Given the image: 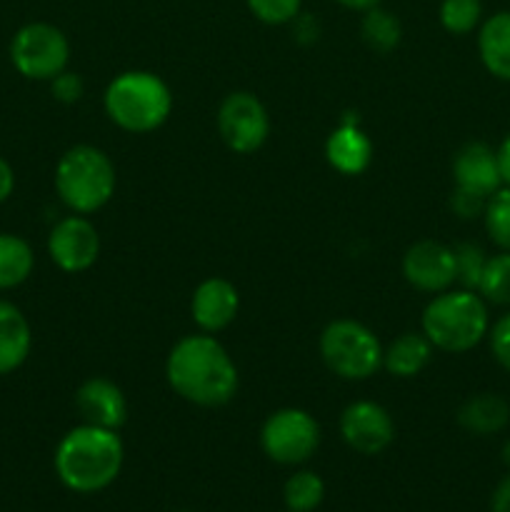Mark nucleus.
I'll use <instances>...</instances> for the list:
<instances>
[{
	"label": "nucleus",
	"mask_w": 510,
	"mask_h": 512,
	"mask_svg": "<svg viewBox=\"0 0 510 512\" xmlns=\"http://www.w3.org/2000/svg\"><path fill=\"white\" fill-rule=\"evenodd\" d=\"M165 378L175 395L198 408H220L238 393V368L210 333L178 340L165 363Z\"/></svg>",
	"instance_id": "obj_1"
},
{
	"label": "nucleus",
	"mask_w": 510,
	"mask_h": 512,
	"mask_svg": "<svg viewBox=\"0 0 510 512\" xmlns=\"http://www.w3.org/2000/svg\"><path fill=\"white\" fill-rule=\"evenodd\" d=\"M125 450L118 430L78 425L68 430L55 448V475L68 490L80 495L110 488L123 470Z\"/></svg>",
	"instance_id": "obj_2"
},
{
	"label": "nucleus",
	"mask_w": 510,
	"mask_h": 512,
	"mask_svg": "<svg viewBox=\"0 0 510 512\" xmlns=\"http://www.w3.org/2000/svg\"><path fill=\"white\" fill-rule=\"evenodd\" d=\"M420 328L435 350L450 355L468 353L488 338V303L475 290H443L425 305Z\"/></svg>",
	"instance_id": "obj_3"
},
{
	"label": "nucleus",
	"mask_w": 510,
	"mask_h": 512,
	"mask_svg": "<svg viewBox=\"0 0 510 512\" xmlns=\"http://www.w3.org/2000/svg\"><path fill=\"white\" fill-rule=\"evenodd\" d=\"M103 105L118 128L128 133H153L170 118L173 95L160 75L128 70L110 80Z\"/></svg>",
	"instance_id": "obj_4"
},
{
	"label": "nucleus",
	"mask_w": 510,
	"mask_h": 512,
	"mask_svg": "<svg viewBox=\"0 0 510 512\" xmlns=\"http://www.w3.org/2000/svg\"><path fill=\"white\" fill-rule=\"evenodd\" d=\"M115 165L95 145H73L55 165V193L73 213L90 215L115 195Z\"/></svg>",
	"instance_id": "obj_5"
},
{
	"label": "nucleus",
	"mask_w": 510,
	"mask_h": 512,
	"mask_svg": "<svg viewBox=\"0 0 510 512\" xmlns=\"http://www.w3.org/2000/svg\"><path fill=\"white\" fill-rule=\"evenodd\" d=\"M320 358L343 380H368L383 368V345L358 320H333L320 335Z\"/></svg>",
	"instance_id": "obj_6"
},
{
	"label": "nucleus",
	"mask_w": 510,
	"mask_h": 512,
	"mask_svg": "<svg viewBox=\"0 0 510 512\" xmlns=\"http://www.w3.org/2000/svg\"><path fill=\"white\" fill-rule=\"evenodd\" d=\"M70 43L53 23H28L10 40V63L28 80H53L68 68Z\"/></svg>",
	"instance_id": "obj_7"
},
{
	"label": "nucleus",
	"mask_w": 510,
	"mask_h": 512,
	"mask_svg": "<svg viewBox=\"0 0 510 512\" xmlns=\"http://www.w3.org/2000/svg\"><path fill=\"white\" fill-rule=\"evenodd\" d=\"M263 453L278 465H303L320 445V425L308 410L283 408L268 415L260 430Z\"/></svg>",
	"instance_id": "obj_8"
},
{
	"label": "nucleus",
	"mask_w": 510,
	"mask_h": 512,
	"mask_svg": "<svg viewBox=\"0 0 510 512\" xmlns=\"http://www.w3.org/2000/svg\"><path fill=\"white\" fill-rule=\"evenodd\" d=\"M215 123H218L223 143L238 155H250L263 148L270 133L268 110L248 90H235V93L225 95L218 115H215Z\"/></svg>",
	"instance_id": "obj_9"
},
{
	"label": "nucleus",
	"mask_w": 510,
	"mask_h": 512,
	"mask_svg": "<svg viewBox=\"0 0 510 512\" xmlns=\"http://www.w3.org/2000/svg\"><path fill=\"white\" fill-rule=\"evenodd\" d=\"M50 260L63 273H85L100 255V235L85 215H68L48 235Z\"/></svg>",
	"instance_id": "obj_10"
},
{
	"label": "nucleus",
	"mask_w": 510,
	"mask_h": 512,
	"mask_svg": "<svg viewBox=\"0 0 510 512\" xmlns=\"http://www.w3.org/2000/svg\"><path fill=\"white\" fill-rule=\"evenodd\" d=\"M340 435L355 453L378 455L395 440V423L383 405L373 400H358L340 415Z\"/></svg>",
	"instance_id": "obj_11"
},
{
	"label": "nucleus",
	"mask_w": 510,
	"mask_h": 512,
	"mask_svg": "<svg viewBox=\"0 0 510 512\" xmlns=\"http://www.w3.org/2000/svg\"><path fill=\"white\" fill-rule=\"evenodd\" d=\"M403 275L415 290L443 293L455 283V253L438 240H418L403 255Z\"/></svg>",
	"instance_id": "obj_12"
},
{
	"label": "nucleus",
	"mask_w": 510,
	"mask_h": 512,
	"mask_svg": "<svg viewBox=\"0 0 510 512\" xmlns=\"http://www.w3.org/2000/svg\"><path fill=\"white\" fill-rule=\"evenodd\" d=\"M75 408H78L83 423L95 428L120 430L128 420V400L123 390L108 378H90L75 393Z\"/></svg>",
	"instance_id": "obj_13"
},
{
	"label": "nucleus",
	"mask_w": 510,
	"mask_h": 512,
	"mask_svg": "<svg viewBox=\"0 0 510 512\" xmlns=\"http://www.w3.org/2000/svg\"><path fill=\"white\" fill-rule=\"evenodd\" d=\"M240 308V295L230 280L208 278L195 288L193 300H190V313H193L195 325L203 333H220L235 320Z\"/></svg>",
	"instance_id": "obj_14"
},
{
	"label": "nucleus",
	"mask_w": 510,
	"mask_h": 512,
	"mask_svg": "<svg viewBox=\"0 0 510 512\" xmlns=\"http://www.w3.org/2000/svg\"><path fill=\"white\" fill-rule=\"evenodd\" d=\"M453 180L455 188L488 200L495 190L503 188L495 150L485 143H465L453 158Z\"/></svg>",
	"instance_id": "obj_15"
},
{
	"label": "nucleus",
	"mask_w": 510,
	"mask_h": 512,
	"mask_svg": "<svg viewBox=\"0 0 510 512\" xmlns=\"http://www.w3.org/2000/svg\"><path fill=\"white\" fill-rule=\"evenodd\" d=\"M325 158H328V163L343 175H360L370 168V160H373V143H370L368 135L363 133L358 120H355V123L353 120H343V123L328 135Z\"/></svg>",
	"instance_id": "obj_16"
},
{
	"label": "nucleus",
	"mask_w": 510,
	"mask_h": 512,
	"mask_svg": "<svg viewBox=\"0 0 510 512\" xmlns=\"http://www.w3.org/2000/svg\"><path fill=\"white\" fill-rule=\"evenodd\" d=\"M455 420L465 433L488 438V435H498L500 430L508 428L510 405L498 393H475L460 405Z\"/></svg>",
	"instance_id": "obj_17"
},
{
	"label": "nucleus",
	"mask_w": 510,
	"mask_h": 512,
	"mask_svg": "<svg viewBox=\"0 0 510 512\" xmlns=\"http://www.w3.org/2000/svg\"><path fill=\"white\" fill-rule=\"evenodd\" d=\"M478 55L493 78L510 83V10H498L480 23Z\"/></svg>",
	"instance_id": "obj_18"
},
{
	"label": "nucleus",
	"mask_w": 510,
	"mask_h": 512,
	"mask_svg": "<svg viewBox=\"0 0 510 512\" xmlns=\"http://www.w3.org/2000/svg\"><path fill=\"white\" fill-rule=\"evenodd\" d=\"M33 333L23 310L0 300V375H10L28 360Z\"/></svg>",
	"instance_id": "obj_19"
},
{
	"label": "nucleus",
	"mask_w": 510,
	"mask_h": 512,
	"mask_svg": "<svg viewBox=\"0 0 510 512\" xmlns=\"http://www.w3.org/2000/svg\"><path fill=\"white\" fill-rule=\"evenodd\" d=\"M433 350L423 333H403L383 350V368L395 378H415L428 368Z\"/></svg>",
	"instance_id": "obj_20"
},
{
	"label": "nucleus",
	"mask_w": 510,
	"mask_h": 512,
	"mask_svg": "<svg viewBox=\"0 0 510 512\" xmlns=\"http://www.w3.org/2000/svg\"><path fill=\"white\" fill-rule=\"evenodd\" d=\"M35 265L33 248L20 235L0 233V290L23 285Z\"/></svg>",
	"instance_id": "obj_21"
},
{
	"label": "nucleus",
	"mask_w": 510,
	"mask_h": 512,
	"mask_svg": "<svg viewBox=\"0 0 510 512\" xmlns=\"http://www.w3.org/2000/svg\"><path fill=\"white\" fill-rule=\"evenodd\" d=\"M360 35H363L365 45L370 50L380 55L393 53L395 48L403 40V25L395 18L390 10H385L383 5H375V8L365 10L363 20H360Z\"/></svg>",
	"instance_id": "obj_22"
},
{
	"label": "nucleus",
	"mask_w": 510,
	"mask_h": 512,
	"mask_svg": "<svg viewBox=\"0 0 510 512\" xmlns=\"http://www.w3.org/2000/svg\"><path fill=\"white\" fill-rule=\"evenodd\" d=\"M325 498V483L313 470H298L283 488V500L290 512H313Z\"/></svg>",
	"instance_id": "obj_23"
},
{
	"label": "nucleus",
	"mask_w": 510,
	"mask_h": 512,
	"mask_svg": "<svg viewBox=\"0 0 510 512\" xmlns=\"http://www.w3.org/2000/svg\"><path fill=\"white\" fill-rule=\"evenodd\" d=\"M478 295L490 305H510V253L500 250V253L488 255L483 275L478 283Z\"/></svg>",
	"instance_id": "obj_24"
},
{
	"label": "nucleus",
	"mask_w": 510,
	"mask_h": 512,
	"mask_svg": "<svg viewBox=\"0 0 510 512\" xmlns=\"http://www.w3.org/2000/svg\"><path fill=\"white\" fill-rule=\"evenodd\" d=\"M438 20L450 35H468L483 23V0H443Z\"/></svg>",
	"instance_id": "obj_25"
},
{
	"label": "nucleus",
	"mask_w": 510,
	"mask_h": 512,
	"mask_svg": "<svg viewBox=\"0 0 510 512\" xmlns=\"http://www.w3.org/2000/svg\"><path fill=\"white\" fill-rule=\"evenodd\" d=\"M485 230H488L490 240L498 245L500 250H508L510 253V188L503 185L500 190H495L493 195L485 203Z\"/></svg>",
	"instance_id": "obj_26"
},
{
	"label": "nucleus",
	"mask_w": 510,
	"mask_h": 512,
	"mask_svg": "<svg viewBox=\"0 0 510 512\" xmlns=\"http://www.w3.org/2000/svg\"><path fill=\"white\" fill-rule=\"evenodd\" d=\"M453 253H455V283H460V288H468L478 293L480 275H483L485 263H488L485 250L475 243H460L455 245Z\"/></svg>",
	"instance_id": "obj_27"
},
{
	"label": "nucleus",
	"mask_w": 510,
	"mask_h": 512,
	"mask_svg": "<svg viewBox=\"0 0 510 512\" xmlns=\"http://www.w3.org/2000/svg\"><path fill=\"white\" fill-rule=\"evenodd\" d=\"M245 5L265 25H288L303 10V0H245Z\"/></svg>",
	"instance_id": "obj_28"
},
{
	"label": "nucleus",
	"mask_w": 510,
	"mask_h": 512,
	"mask_svg": "<svg viewBox=\"0 0 510 512\" xmlns=\"http://www.w3.org/2000/svg\"><path fill=\"white\" fill-rule=\"evenodd\" d=\"M488 343L495 363H498L505 373H510V310L505 315H500V318L495 320V325H490Z\"/></svg>",
	"instance_id": "obj_29"
},
{
	"label": "nucleus",
	"mask_w": 510,
	"mask_h": 512,
	"mask_svg": "<svg viewBox=\"0 0 510 512\" xmlns=\"http://www.w3.org/2000/svg\"><path fill=\"white\" fill-rule=\"evenodd\" d=\"M50 93H53V98L58 100V103L73 105L85 95V83L78 73L63 70V73H58L50 80Z\"/></svg>",
	"instance_id": "obj_30"
},
{
	"label": "nucleus",
	"mask_w": 510,
	"mask_h": 512,
	"mask_svg": "<svg viewBox=\"0 0 510 512\" xmlns=\"http://www.w3.org/2000/svg\"><path fill=\"white\" fill-rule=\"evenodd\" d=\"M485 203H488L485 198H480V195L468 193V190H460V188H455L453 195H450V210H453V213L463 220L480 218V215L485 213Z\"/></svg>",
	"instance_id": "obj_31"
},
{
	"label": "nucleus",
	"mask_w": 510,
	"mask_h": 512,
	"mask_svg": "<svg viewBox=\"0 0 510 512\" xmlns=\"http://www.w3.org/2000/svg\"><path fill=\"white\" fill-rule=\"evenodd\" d=\"M490 512H510V473L495 485L490 495Z\"/></svg>",
	"instance_id": "obj_32"
},
{
	"label": "nucleus",
	"mask_w": 510,
	"mask_h": 512,
	"mask_svg": "<svg viewBox=\"0 0 510 512\" xmlns=\"http://www.w3.org/2000/svg\"><path fill=\"white\" fill-rule=\"evenodd\" d=\"M495 155H498V168H500V178H503V185H508L510 188V133L505 135L503 143L498 145Z\"/></svg>",
	"instance_id": "obj_33"
},
{
	"label": "nucleus",
	"mask_w": 510,
	"mask_h": 512,
	"mask_svg": "<svg viewBox=\"0 0 510 512\" xmlns=\"http://www.w3.org/2000/svg\"><path fill=\"white\" fill-rule=\"evenodd\" d=\"M13 188H15L13 168L8 165V160L0 158V203H5V200L13 195Z\"/></svg>",
	"instance_id": "obj_34"
},
{
	"label": "nucleus",
	"mask_w": 510,
	"mask_h": 512,
	"mask_svg": "<svg viewBox=\"0 0 510 512\" xmlns=\"http://www.w3.org/2000/svg\"><path fill=\"white\" fill-rule=\"evenodd\" d=\"M338 5H343L345 10H355V13H365V10L375 8V5H380L383 0H335Z\"/></svg>",
	"instance_id": "obj_35"
},
{
	"label": "nucleus",
	"mask_w": 510,
	"mask_h": 512,
	"mask_svg": "<svg viewBox=\"0 0 510 512\" xmlns=\"http://www.w3.org/2000/svg\"><path fill=\"white\" fill-rule=\"evenodd\" d=\"M500 458H503V463L510 468V440L503 445V450H500Z\"/></svg>",
	"instance_id": "obj_36"
},
{
	"label": "nucleus",
	"mask_w": 510,
	"mask_h": 512,
	"mask_svg": "<svg viewBox=\"0 0 510 512\" xmlns=\"http://www.w3.org/2000/svg\"><path fill=\"white\" fill-rule=\"evenodd\" d=\"M180 512H193V510H180Z\"/></svg>",
	"instance_id": "obj_37"
},
{
	"label": "nucleus",
	"mask_w": 510,
	"mask_h": 512,
	"mask_svg": "<svg viewBox=\"0 0 510 512\" xmlns=\"http://www.w3.org/2000/svg\"><path fill=\"white\" fill-rule=\"evenodd\" d=\"M288 512H290V510H288Z\"/></svg>",
	"instance_id": "obj_38"
}]
</instances>
